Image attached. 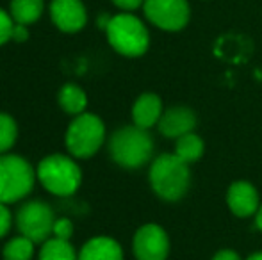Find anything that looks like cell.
Listing matches in <instances>:
<instances>
[{
    "label": "cell",
    "mask_w": 262,
    "mask_h": 260,
    "mask_svg": "<svg viewBox=\"0 0 262 260\" xmlns=\"http://www.w3.org/2000/svg\"><path fill=\"white\" fill-rule=\"evenodd\" d=\"M148 180L159 198L166 201H179L191 184L189 164L175 153H162L150 166Z\"/></svg>",
    "instance_id": "obj_1"
},
{
    "label": "cell",
    "mask_w": 262,
    "mask_h": 260,
    "mask_svg": "<svg viewBox=\"0 0 262 260\" xmlns=\"http://www.w3.org/2000/svg\"><path fill=\"white\" fill-rule=\"evenodd\" d=\"M109 153L118 166L138 170L152 159L154 139L146 129L138 125L121 127L111 137Z\"/></svg>",
    "instance_id": "obj_2"
},
{
    "label": "cell",
    "mask_w": 262,
    "mask_h": 260,
    "mask_svg": "<svg viewBox=\"0 0 262 260\" xmlns=\"http://www.w3.org/2000/svg\"><path fill=\"white\" fill-rule=\"evenodd\" d=\"M39 184L54 196H72L82 182V171L79 164L68 155L54 153L39 162L36 168Z\"/></svg>",
    "instance_id": "obj_3"
},
{
    "label": "cell",
    "mask_w": 262,
    "mask_h": 260,
    "mask_svg": "<svg viewBox=\"0 0 262 260\" xmlns=\"http://www.w3.org/2000/svg\"><path fill=\"white\" fill-rule=\"evenodd\" d=\"M105 34L109 45L125 57H139L148 50V29L138 16L130 13L111 16L109 25L105 27Z\"/></svg>",
    "instance_id": "obj_4"
},
{
    "label": "cell",
    "mask_w": 262,
    "mask_h": 260,
    "mask_svg": "<svg viewBox=\"0 0 262 260\" xmlns=\"http://www.w3.org/2000/svg\"><path fill=\"white\" fill-rule=\"evenodd\" d=\"M36 170L27 159L14 153L0 155V203H16L31 195L36 182Z\"/></svg>",
    "instance_id": "obj_5"
},
{
    "label": "cell",
    "mask_w": 262,
    "mask_h": 260,
    "mask_svg": "<svg viewBox=\"0 0 262 260\" xmlns=\"http://www.w3.org/2000/svg\"><path fill=\"white\" fill-rule=\"evenodd\" d=\"M105 141V125L97 114L82 112L75 116L66 130V148L77 159H88L102 148Z\"/></svg>",
    "instance_id": "obj_6"
},
{
    "label": "cell",
    "mask_w": 262,
    "mask_h": 260,
    "mask_svg": "<svg viewBox=\"0 0 262 260\" xmlns=\"http://www.w3.org/2000/svg\"><path fill=\"white\" fill-rule=\"evenodd\" d=\"M54 212L45 201H27L16 212V226L20 235L29 237L34 243H45L54 230Z\"/></svg>",
    "instance_id": "obj_7"
},
{
    "label": "cell",
    "mask_w": 262,
    "mask_h": 260,
    "mask_svg": "<svg viewBox=\"0 0 262 260\" xmlns=\"http://www.w3.org/2000/svg\"><path fill=\"white\" fill-rule=\"evenodd\" d=\"M143 9L156 27L168 32L182 31L191 16L187 0H145Z\"/></svg>",
    "instance_id": "obj_8"
},
{
    "label": "cell",
    "mask_w": 262,
    "mask_h": 260,
    "mask_svg": "<svg viewBox=\"0 0 262 260\" xmlns=\"http://www.w3.org/2000/svg\"><path fill=\"white\" fill-rule=\"evenodd\" d=\"M134 257L138 260H166L169 253V239L162 226L148 223L136 232L132 241Z\"/></svg>",
    "instance_id": "obj_9"
},
{
    "label": "cell",
    "mask_w": 262,
    "mask_h": 260,
    "mask_svg": "<svg viewBox=\"0 0 262 260\" xmlns=\"http://www.w3.org/2000/svg\"><path fill=\"white\" fill-rule=\"evenodd\" d=\"M50 18L59 31L73 34L84 29L88 21V13L80 0H52Z\"/></svg>",
    "instance_id": "obj_10"
},
{
    "label": "cell",
    "mask_w": 262,
    "mask_h": 260,
    "mask_svg": "<svg viewBox=\"0 0 262 260\" xmlns=\"http://www.w3.org/2000/svg\"><path fill=\"white\" fill-rule=\"evenodd\" d=\"M227 205L232 214L237 218H250L257 214L260 207L259 193L250 182H234L227 191Z\"/></svg>",
    "instance_id": "obj_11"
},
{
    "label": "cell",
    "mask_w": 262,
    "mask_h": 260,
    "mask_svg": "<svg viewBox=\"0 0 262 260\" xmlns=\"http://www.w3.org/2000/svg\"><path fill=\"white\" fill-rule=\"evenodd\" d=\"M157 127L159 132L164 137L179 139L180 135L189 134V132L194 130V127H196V114L193 112V109L177 105V107H171L162 112Z\"/></svg>",
    "instance_id": "obj_12"
},
{
    "label": "cell",
    "mask_w": 262,
    "mask_h": 260,
    "mask_svg": "<svg viewBox=\"0 0 262 260\" xmlns=\"http://www.w3.org/2000/svg\"><path fill=\"white\" fill-rule=\"evenodd\" d=\"M162 116V100L156 93H143L132 105V120L134 125L148 130L157 125Z\"/></svg>",
    "instance_id": "obj_13"
},
{
    "label": "cell",
    "mask_w": 262,
    "mask_h": 260,
    "mask_svg": "<svg viewBox=\"0 0 262 260\" xmlns=\"http://www.w3.org/2000/svg\"><path fill=\"white\" fill-rule=\"evenodd\" d=\"M79 260H123V250L111 237H93L82 246Z\"/></svg>",
    "instance_id": "obj_14"
},
{
    "label": "cell",
    "mask_w": 262,
    "mask_h": 260,
    "mask_svg": "<svg viewBox=\"0 0 262 260\" xmlns=\"http://www.w3.org/2000/svg\"><path fill=\"white\" fill-rule=\"evenodd\" d=\"M59 105L64 112L68 114H82L86 111L88 97L77 84H64L59 91Z\"/></svg>",
    "instance_id": "obj_15"
},
{
    "label": "cell",
    "mask_w": 262,
    "mask_h": 260,
    "mask_svg": "<svg viewBox=\"0 0 262 260\" xmlns=\"http://www.w3.org/2000/svg\"><path fill=\"white\" fill-rule=\"evenodd\" d=\"M9 14L14 23L31 25L43 14V0H11Z\"/></svg>",
    "instance_id": "obj_16"
},
{
    "label": "cell",
    "mask_w": 262,
    "mask_h": 260,
    "mask_svg": "<svg viewBox=\"0 0 262 260\" xmlns=\"http://www.w3.org/2000/svg\"><path fill=\"white\" fill-rule=\"evenodd\" d=\"M205 152V143L204 139L200 137L194 132H189V134H184L177 139L175 145V155L180 157L184 162L193 164L204 155Z\"/></svg>",
    "instance_id": "obj_17"
},
{
    "label": "cell",
    "mask_w": 262,
    "mask_h": 260,
    "mask_svg": "<svg viewBox=\"0 0 262 260\" xmlns=\"http://www.w3.org/2000/svg\"><path fill=\"white\" fill-rule=\"evenodd\" d=\"M39 260H79L70 241L50 237L43 243L39 250Z\"/></svg>",
    "instance_id": "obj_18"
},
{
    "label": "cell",
    "mask_w": 262,
    "mask_h": 260,
    "mask_svg": "<svg viewBox=\"0 0 262 260\" xmlns=\"http://www.w3.org/2000/svg\"><path fill=\"white\" fill-rule=\"evenodd\" d=\"M34 241H31L25 235L13 237L7 241L2 250L4 260H32L34 257Z\"/></svg>",
    "instance_id": "obj_19"
},
{
    "label": "cell",
    "mask_w": 262,
    "mask_h": 260,
    "mask_svg": "<svg viewBox=\"0 0 262 260\" xmlns=\"http://www.w3.org/2000/svg\"><path fill=\"white\" fill-rule=\"evenodd\" d=\"M18 137V127L13 116L0 112V155L7 153Z\"/></svg>",
    "instance_id": "obj_20"
},
{
    "label": "cell",
    "mask_w": 262,
    "mask_h": 260,
    "mask_svg": "<svg viewBox=\"0 0 262 260\" xmlns=\"http://www.w3.org/2000/svg\"><path fill=\"white\" fill-rule=\"evenodd\" d=\"M13 27H14V20L7 11L0 9V46L6 45L7 41L13 36Z\"/></svg>",
    "instance_id": "obj_21"
},
{
    "label": "cell",
    "mask_w": 262,
    "mask_h": 260,
    "mask_svg": "<svg viewBox=\"0 0 262 260\" xmlns=\"http://www.w3.org/2000/svg\"><path fill=\"white\" fill-rule=\"evenodd\" d=\"M73 235V223L66 218L55 219L54 223V230H52V237H57V239H64L70 241V237Z\"/></svg>",
    "instance_id": "obj_22"
},
{
    "label": "cell",
    "mask_w": 262,
    "mask_h": 260,
    "mask_svg": "<svg viewBox=\"0 0 262 260\" xmlns=\"http://www.w3.org/2000/svg\"><path fill=\"white\" fill-rule=\"evenodd\" d=\"M11 225H13L11 210L7 208L6 203H0V239L7 235V232L11 230Z\"/></svg>",
    "instance_id": "obj_23"
},
{
    "label": "cell",
    "mask_w": 262,
    "mask_h": 260,
    "mask_svg": "<svg viewBox=\"0 0 262 260\" xmlns=\"http://www.w3.org/2000/svg\"><path fill=\"white\" fill-rule=\"evenodd\" d=\"M11 39L16 43H24L29 39V29L27 25H21V23H14L13 27V36H11Z\"/></svg>",
    "instance_id": "obj_24"
},
{
    "label": "cell",
    "mask_w": 262,
    "mask_h": 260,
    "mask_svg": "<svg viewBox=\"0 0 262 260\" xmlns=\"http://www.w3.org/2000/svg\"><path fill=\"white\" fill-rule=\"evenodd\" d=\"M113 4L121 11H136L145 4V0H113Z\"/></svg>",
    "instance_id": "obj_25"
},
{
    "label": "cell",
    "mask_w": 262,
    "mask_h": 260,
    "mask_svg": "<svg viewBox=\"0 0 262 260\" xmlns=\"http://www.w3.org/2000/svg\"><path fill=\"white\" fill-rule=\"evenodd\" d=\"M212 260H243V258L232 250H221V251H217V253L214 255Z\"/></svg>",
    "instance_id": "obj_26"
},
{
    "label": "cell",
    "mask_w": 262,
    "mask_h": 260,
    "mask_svg": "<svg viewBox=\"0 0 262 260\" xmlns=\"http://www.w3.org/2000/svg\"><path fill=\"white\" fill-rule=\"evenodd\" d=\"M255 223H257V228L262 232V205L259 207V210H257V214H255Z\"/></svg>",
    "instance_id": "obj_27"
},
{
    "label": "cell",
    "mask_w": 262,
    "mask_h": 260,
    "mask_svg": "<svg viewBox=\"0 0 262 260\" xmlns=\"http://www.w3.org/2000/svg\"><path fill=\"white\" fill-rule=\"evenodd\" d=\"M246 260H262V251H257V253H252Z\"/></svg>",
    "instance_id": "obj_28"
}]
</instances>
